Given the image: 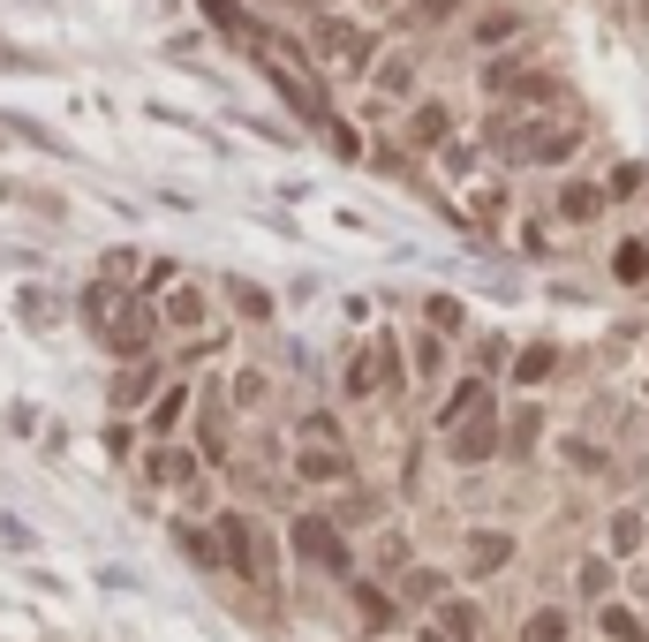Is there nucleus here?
<instances>
[{
    "mask_svg": "<svg viewBox=\"0 0 649 642\" xmlns=\"http://www.w3.org/2000/svg\"><path fill=\"white\" fill-rule=\"evenodd\" d=\"M612 280L620 288H649V235H620L612 242Z\"/></svg>",
    "mask_w": 649,
    "mask_h": 642,
    "instance_id": "nucleus-9",
    "label": "nucleus"
},
{
    "mask_svg": "<svg viewBox=\"0 0 649 642\" xmlns=\"http://www.w3.org/2000/svg\"><path fill=\"white\" fill-rule=\"evenodd\" d=\"M378 370H385V393H400V386H408V378H400V340H393V332L378 340Z\"/></svg>",
    "mask_w": 649,
    "mask_h": 642,
    "instance_id": "nucleus-27",
    "label": "nucleus"
},
{
    "mask_svg": "<svg viewBox=\"0 0 649 642\" xmlns=\"http://www.w3.org/2000/svg\"><path fill=\"white\" fill-rule=\"evenodd\" d=\"M521 642H567V613H559V605L529 613V628H521Z\"/></svg>",
    "mask_w": 649,
    "mask_h": 642,
    "instance_id": "nucleus-22",
    "label": "nucleus"
},
{
    "mask_svg": "<svg viewBox=\"0 0 649 642\" xmlns=\"http://www.w3.org/2000/svg\"><path fill=\"white\" fill-rule=\"evenodd\" d=\"M310 46H318L324 61H340V76H370L378 61H370V30H355V23H340V15H324L318 30H310Z\"/></svg>",
    "mask_w": 649,
    "mask_h": 642,
    "instance_id": "nucleus-1",
    "label": "nucleus"
},
{
    "mask_svg": "<svg viewBox=\"0 0 649 642\" xmlns=\"http://www.w3.org/2000/svg\"><path fill=\"white\" fill-rule=\"evenodd\" d=\"M160 318L174 325V332H204V325L219 318V311H212V295H204L196 280H174V288L160 295Z\"/></svg>",
    "mask_w": 649,
    "mask_h": 642,
    "instance_id": "nucleus-5",
    "label": "nucleus"
},
{
    "mask_svg": "<svg viewBox=\"0 0 649 642\" xmlns=\"http://www.w3.org/2000/svg\"><path fill=\"white\" fill-rule=\"evenodd\" d=\"M498 446H506V424H498V416H469V424L454 431V446H446V454H454L461 469H476V462H491Z\"/></svg>",
    "mask_w": 649,
    "mask_h": 642,
    "instance_id": "nucleus-6",
    "label": "nucleus"
},
{
    "mask_svg": "<svg viewBox=\"0 0 649 642\" xmlns=\"http://www.w3.org/2000/svg\"><path fill=\"white\" fill-rule=\"evenodd\" d=\"M476 620H484V613H476L469 597H454V605H438V635H454V642H469V635H476Z\"/></svg>",
    "mask_w": 649,
    "mask_h": 642,
    "instance_id": "nucleus-17",
    "label": "nucleus"
},
{
    "mask_svg": "<svg viewBox=\"0 0 649 642\" xmlns=\"http://www.w3.org/2000/svg\"><path fill=\"white\" fill-rule=\"evenodd\" d=\"M469 197H476V219H491V227L513 219V189H506V181H476Z\"/></svg>",
    "mask_w": 649,
    "mask_h": 642,
    "instance_id": "nucleus-16",
    "label": "nucleus"
},
{
    "mask_svg": "<svg viewBox=\"0 0 649 642\" xmlns=\"http://www.w3.org/2000/svg\"><path fill=\"white\" fill-rule=\"evenodd\" d=\"M219 295L234 303V318H250V325H265V318H272V295H265L257 280H219Z\"/></svg>",
    "mask_w": 649,
    "mask_h": 642,
    "instance_id": "nucleus-14",
    "label": "nucleus"
},
{
    "mask_svg": "<svg viewBox=\"0 0 649 642\" xmlns=\"http://www.w3.org/2000/svg\"><path fill=\"white\" fill-rule=\"evenodd\" d=\"M152 477L160 483H189L196 477V454H189V446H166V454H152Z\"/></svg>",
    "mask_w": 649,
    "mask_h": 642,
    "instance_id": "nucleus-21",
    "label": "nucleus"
},
{
    "mask_svg": "<svg viewBox=\"0 0 649 642\" xmlns=\"http://www.w3.org/2000/svg\"><path fill=\"white\" fill-rule=\"evenodd\" d=\"M181 408H189V386H166L160 408H152V431H174V424H181Z\"/></svg>",
    "mask_w": 649,
    "mask_h": 642,
    "instance_id": "nucleus-24",
    "label": "nucleus"
},
{
    "mask_svg": "<svg viewBox=\"0 0 649 642\" xmlns=\"http://www.w3.org/2000/svg\"><path fill=\"white\" fill-rule=\"evenodd\" d=\"M295 477L303 483H347V454L340 446H303L295 454Z\"/></svg>",
    "mask_w": 649,
    "mask_h": 642,
    "instance_id": "nucleus-11",
    "label": "nucleus"
},
{
    "mask_svg": "<svg viewBox=\"0 0 649 642\" xmlns=\"http://www.w3.org/2000/svg\"><path fill=\"white\" fill-rule=\"evenodd\" d=\"M370 8H408V0H370Z\"/></svg>",
    "mask_w": 649,
    "mask_h": 642,
    "instance_id": "nucleus-33",
    "label": "nucleus"
},
{
    "mask_svg": "<svg viewBox=\"0 0 649 642\" xmlns=\"http://www.w3.org/2000/svg\"><path fill=\"white\" fill-rule=\"evenodd\" d=\"M498 38H521V8H484V23H476V46H498Z\"/></svg>",
    "mask_w": 649,
    "mask_h": 642,
    "instance_id": "nucleus-19",
    "label": "nucleus"
},
{
    "mask_svg": "<svg viewBox=\"0 0 649 642\" xmlns=\"http://www.w3.org/2000/svg\"><path fill=\"white\" fill-rule=\"evenodd\" d=\"M0 68H38L30 53H15V46H0Z\"/></svg>",
    "mask_w": 649,
    "mask_h": 642,
    "instance_id": "nucleus-32",
    "label": "nucleus"
},
{
    "mask_svg": "<svg viewBox=\"0 0 649 642\" xmlns=\"http://www.w3.org/2000/svg\"><path fill=\"white\" fill-rule=\"evenodd\" d=\"M288 544H295V559H303V567H332V575L347 567V544H340V529H332L324 514H303V521L288 529Z\"/></svg>",
    "mask_w": 649,
    "mask_h": 642,
    "instance_id": "nucleus-4",
    "label": "nucleus"
},
{
    "mask_svg": "<svg viewBox=\"0 0 649 642\" xmlns=\"http://www.w3.org/2000/svg\"><path fill=\"white\" fill-rule=\"evenodd\" d=\"M605 204H612V189H605V181H582V174L551 189V219H559V227H597Z\"/></svg>",
    "mask_w": 649,
    "mask_h": 642,
    "instance_id": "nucleus-3",
    "label": "nucleus"
},
{
    "mask_svg": "<svg viewBox=\"0 0 649 642\" xmlns=\"http://www.w3.org/2000/svg\"><path fill=\"white\" fill-rule=\"evenodd\" d=\"M160 393V363L144 355V363H122V378H114V416H129V408H144Z\"/></svg>",
    "mask_w": 649,
    "mask_h": 642,
    "instance_id": "nucleus-8",
    "label": "nucleus"
},
{
    "mask_svg": "<svg viewBox=\"0 0 649 642\" xmlns=\"http://www.w3.org/2000/svg\"><path fill=\"white\" fill-rule=\"evenodd\" d=\"M605 189H612V204H635V197L649 189V166H635V160L612 166V174H605Z\"/></svg>",
    "mask_w": 649,
    "mask_h": 642,
    "instance_id": "nucleus-18",
    "label": "nucleus"
},
{
    "mask_svg": "<svg viewBox=\"0 0 649 642\" xmlns=\"http://www.w3.org/2000/svg\"><path fill=\"white\" fill-rule=\"evenodd\" d=\"M23 318H30V325H53V303H46V295L30 288V295H23Z\"/></svg>",
    "mask_w": 649,
    "mask_h": 642,
    "instance_id": "nucleus-31",
    "label": "nucleus"
},
{
    "mask_svg": "<svg viewBox=\"0 0 649 642\" xmlns=\"http://www.w3.org/2000/svg\"><path fill=\"white\" fill-rule=\"evenodd\" d=\"M605 635H612V642H649V635H642V620H635L627 605H605Z\"/></svg>",
    "mask_w": 649,
    "mask_h": 642,
    "instance_id": "nucleus-25",
    "label": "nucleus"
},
{
    "mask_svg": "<svg viewBox=\"0 0 649 642\" xmlns=\"http://www.w3.org/2000/svg\"><path fill=\"white\" fill-rule=\"evenodd\" d=\"M642 544V514H612V552H635Z\"/></svg>",
    "mask_w": 649,
    "mask_h": 642,
    "instance_id": "nucleus-28",
    "label": "nucleus"
},
{
    "mask_svg": "<svg viewBox=\"0 0 649 642\" xmlns=\"http://www.w3.org/2000/svg\"><path fill=\"white\" fill-rule=\"evenodd\" d=\"M513 559V537H498V529H476L469 537V575H498Z\"/></svg>",
    "mask_w": 649,
    "mask_h": 642,
    "instance_id": "nucleus-13",
    "label": "nucleus"
},
{
    "mask_svg": "<svg viewBox=\"0 0 649 642\" xmlns=\"http://www.w3.org/2000/svg\"><path fill=\"white\" fill-rule=\"evenodd\" d=\"M400 144L408 152H454V106L446 99H416L408 122H400Z\"/></svg>",
    "mask_w": 649,
    "mask_h": 642,
    "instance_id": "nucleus-2",
    "label": "nucleus"
},
{
    "mask_svg": "<svg viewBox=\"0 0 649 642\" xmlns=\"http://www.w3.org/2000/svg\"><path fill=\"white\" fill-rule=\"evenodd\" d=\"M551 370H559V348H551V340H529V348H521V363H513V386H529V393H536V386H551Z\"/></svg>",
    "mask_w": 649,
    "mask_h": 642,
    "instance_id": "nucleus-12",
    "label": "nucleus"
},
{
    "mask_svg": "<svg viewBox=\"0 0 649 642\" xmlns=\"http://www.w3.org/2000/svg\"><path fill=\"white\" fill-rule=\"evenodd\" d=\"M370 84H378V99H416V53H385L370 68Z\"/></svg>",
    "mask_w": 649,
    "mask_h": 642,
    "instance_id": "nucleus-10",
    "label": "nucleus"
},
{
    "mask_svg": "<svg viewBox=\"0 0 649 642\" xmlns=\"http://www.w3.org/2000/svg\"><path fill=\"white\" fill-rule=\"evenodd\" d=\"M423 325H431V332H446V340H454V332H461V325H469V311H461V303H454V295H431V303H423Z\"/></svg>",
    "mask_w": 649,
    "mask_h": 642,
    "instance_id": "nucleus-20",
    "label": "nucleus"
},
{
    "mask_svg": "<svg viewBox=\"0 0 649 642\" xmlns=\"http://www.w3.org/2000/svg\"><path fill=\"white\" fill-rule=\"evenodd\" d=\"M438 590H446V575H438V567H408V582H400V597H408V605H423V597H438Z\"/></svg>",
    "mask_w": 649,
    "mask_h": 642,
    "instance_id": "nucleus-23",
    "label": "nucleus"
},
{
    "mask_svg": "<svg viewBox=\"0 0 649 642\" xmlns=\"http://www.w3.org/2000/svg\"><path fill=\"white\" fill-rule=\"evenodd\" d=\"M257 401H265V370L242 363V370H234V408H257Z\"/></svg>",
    "mask_w": 649,
    "mask_h": 642,
    "instance_id": "nucleus-26",
    "label": "nucleus"
},
{
    "mask_svg": "<svg viewBox=\"0 0 649 642\" xmlns=\"http://www.w3.org/2000/svg\"><path fill=\"white\" fill-rule=\"evenodd\" d=\"M484 401H491V378H484V370H469V378L438 401V431H461L469 416H484Z\"/></svg>",
    "mask_w": 649,
    "mask_h": 642,
    "instance_id": "nucleus-7",
    "label": "nucleus"
},
{
    "mask_svg": "<svg viewBox=\"0 0 649 642\" xmlns=\"http://www.w3.org/2000/svg\"><path fill=\"white\" fill-rule=\"evenodd\" d=\"M582 590H589V597H605V590H612V567H605V559H589V567H582Z\"/></svg>",
    "mask_w": 649,
    "mask_h": 642,
    "instance_id": "nucleus-30",
    "label": "nucleus"
},
{
    "mask_svg": "<svg viewBox=\"0 0 649 642\" xmlns=\"http://www.w3.org/2000/svg\"><path fill=\"white\" fill-rule=\"evenodd\" d=\"M196 8H204L219 30H242V0H196Z\"/></svg>",
    "mask_w": 649,
    "mask_h": 642,
    "instance_id": "nucleus-29",
    "label": "nucleus"
},
{
    "mask_svg": "<svg viewBox=\"0 0 649 642\" xmlns=\"http://www.w3.org/2000/svg\"><path fill=\"white\" fill-rule=\"evenodd\" d=\"M461 8H469V0H408L400 23H408V30H438V23H454Z\"/></svg>",
    "mask_w": 649,
    "mask_h": 642,
    "instance_id": "nucleus-15",
    "label": "nucleus"
}]
</instances>
